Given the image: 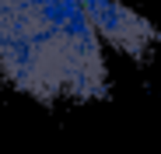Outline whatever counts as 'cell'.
Masks as SVG:
<instances>
[{
  "label": "cell",
  "instance_id": "obj_1",
  "mask_svg": "<svg viewBox=\"0 0 161 154\" xmlns=\"http://www.w3.org/2000/svg\"><path fill=\"white\" fill-rule=\"evenodd\" d=\"M98 39L84 0H0V70L32 98H102Z\"/></svg>",
  "mask_w": 161,
  "mask_h": 154
},
{
  "label": "cell",
  "instance_id": "obj_2",
  "mask_svg": "<svg viewBox=\"0 0 161 154\" xmlns=\"http://www.w3.org/2000/svg\"><path fill=\"white\" fill-rule=\"evenodd\" d=\"M84 7H88L95 32L116 49H123L130 56H144L154 46V25L140 18L133 7H126L123 0H84Z\"/></svg>",
  "mask_w": 161,
  "mask_h": 154
}]
</instances>
